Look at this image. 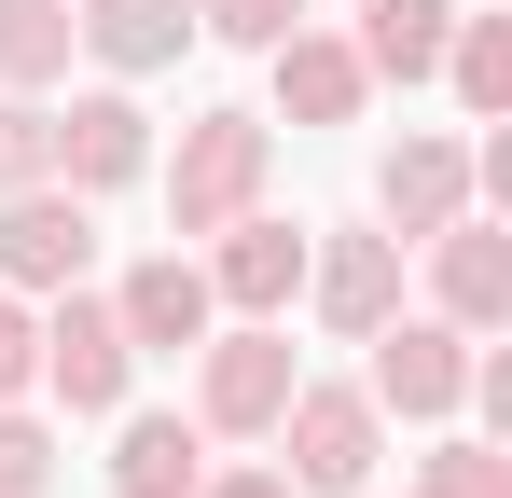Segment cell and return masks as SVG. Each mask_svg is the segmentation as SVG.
I'll use <instances>...</instances> for the list:
<instances>
[{"label": "cell", "instance_id": "cell-7", "mask_svg": "<svg viewBox=\"0 0 512 498\" xmlns=\"http://www.w3.org/2000/svg\"><path fill=\"white\" fill-rule=\"evenodd\" d=\"M291 291H305V222L236 208V222L208 236V305H236V319H291Z\"/></svg>", "mask_w": 512, "mask_h": 498}, {"label": "cell", "instance_id": "cell-21", "mask_svg": "<svg viewBox=\"0 0 512 498\" xmlns=\"http://www.w3.org/2000/svg\"><path fill=\"white\" fill-rule=\"evenodd\" d=\"M42 485H56V429L28 402H0V498H42Z\"/></svg>", "mask_w": 512, "mask_h": 498}, {"label": "cell", "instance_id": "cell-5", "mask_svg": "<svg viewBox=\"0 0 512 498\" xmlns=\"http://www.w3.org/2000/svg\"><path fill=\"white\" fill-rule=\"evenodd\" d=\"M360 346H374V374H360V388H374V415L443 429V415L471 402V332H457V319H402V305H388Z\"/></svg>", "mask_w": 512, "mask_h": 498}, {"label": "cell", "instance_id": "cell-12", "mask_svg": "<svg viewBox=\"0 0 512 498\" xmlns=\"http://www.w3.org/2000/svg\"><path fill=\"white\" fill-rule=\"evenodd\" d=\"M111 319H125V346H139V360H153V346H194V332L222 319V305H208V263H194V249H153V263H125V291H111Z\"/></svg>", "mask_w": 512, "mask_h": 498}, {"label": "cell", "instance_id": "cell-1", "mask_svg": "<svg viewBox=\"0 0 512 498\" xmlns=\"http://www.w3.org/2000/svg\"><path fill=\"white\" fill-rule=\"evenodd\" d=\"M277 471L305 498H360L374 485V457H388V415H374V388H319V374H291V402H277Z\"/></svg>", "mask_w": 512, "mask_h": 498}, {"label": "cell", "instance_id": "cell-17", "mask_svg": "<svg viewBox=\"0 0 512 498\" xmlns=\"http://www.w3.org/2000/svg\"><path fill=\"white\" fill-rule=\"evenodd\" d=\"M443 83H457V111H471V125H499V111H512V14H457Z\"/></svg>", "mask_w": 512, "mask_h": 498}, {"label": "cell", "instance_id": "cell-11", "mask_svg": "<svg viewBox=\"0 0 512 498\" xmlns=\"http://www.w3.org/2000/svg\"><path fill=\"white\" fill-rule=\"evenodd\" d=\"M70 42H84L111 83H153V70H180V42H194V0H70Z\"/></svg>", "mask_w": 512, "mask_h": 498}, {"label": "cell", "instance_id": "cell-25", "mask_svg": "<svg viewBox=\"0 0 512 498\" xmlns=\"http://www.w3.org/2000/svg\"><path fill=\"white\" fill-rule=\"evenodd\" d=\"M360 498H374V485H360Z\"/></svg>", "mask_w": 512, "mask_h": 498}, {"label": "cell", "instance_id": "cell-10", "mask_svg": "<svg viewBox=\"0 0 512 498\" xmlns=\"http://www.w3.org/2000/svg\"><path fill=\"white\" fill-rule=\"evenodd\" d=\"M305 305H319V332H360L402 305V236H305Z\"/></svg>", "mask_w": 512, "mask_h": 498}, {"label": "cell", "instance_id": "cell-3", "mask_svg": "<svg viewBox=\"0 0 512 498\" xmlns=\"http://www.w3.org/2000/svg\"><path fill=\"white\" fill-rule=\"evenodd\" d=\"M263 166H277V125L263 111H194L167 153V222L180 236H222L236 208H263Z\"/></svg>", "mask_w": 512, "mask_h": 498}, {"label": "cell", "instance_id": "cell-14", "mask_svg": "<svg viewBox=\"0 0 512 498\" xmlns=\"http://www.w3.org/2000/svg\"><path fill=\"white\" fill-rule=\"evenodd\" d=\"M374 208H388V236L416 249L429 222H457V208H471V153H457V139H429V125H402V153L374 166Z\"/></svg>", "mask_w": 512, "mask_h": 498}, {"label": "cell", "instance_id": "cell-6", "mask_svg": "<svg viewBox=\"0 0 512 498\" xmlns=\"http://www.w3.org/2000/svg\"><path fill=\"white\" fill-rule=\"evenodd\" d=\"M97 263V194H70V180H28V194H0V291H70Z\"/></svg>", "mask_w": 512, "mask_h": 498}, {"label": "cell", "instance_id": "cell-15", "mask_svg": "<svg viewBox=\"0 0 512 498\" xmlns=\"http://www.w3.org/2000/svg\"><path fill=\"white\" fill-rule=\"evenodd\" d=\"M194 485H208V429H194V415H125L111 498H194Z\"/></svg>", "mask_w": 512, "mask_h": 498}, {"label": "cell", "instance_id": "cell-16", "mask_svg": "<svg viewBox=\"0 0 512 498\" xmlns=\"http://www.w3.org/2000/svg\"><path fill=\"white\" fill-rule=\"evenodd\" d=\"M457 42V0H360V70L374 83H429Z\"/></svg>", "mask_w": 512, "mask_h": 498}, {"label": "cell", "instance_id": "cell-2", "mask_svg": "<svg viewBox=\"0 0 512 498\" xmlns=\"http://www.w3.org/2000/svg\"><path fill=\"white\" fill-rule=\"evenodd\" d=\"M291 374H305V360H291V332L277 319H208L194 332V429H208V443H263V429H277V402H291Z\"/></svg>", "mask_w": 512, "mask_h": 498}, {"label": "cell", "instance_id": "cell-4", "mask_svg": "<svg viewBox=\"0 0 512 498\" xmlns=\"http://www.w3.org/2000/svg\"><path fill=\"white\" fill-rule=\"evenodd\" d=\"M42 388L70 415H125V388H139V346H125V319H111V291H42Z\"/></svg>", "mask_w": 512, "mask_h": 498}, {"label": "cell", "instance_id": "cell-8", "mask_svg": "<svg viewBox=\"0 0 512 498\" xmlns=\"http://www.w3.org/2000/svg\"><path fill=\"white\" fill-rule=\"evenodd\" d=\"M56 180L70 194H125V180H153V111L125 97V83H97L56 111Z\"/></svg>", "mask_w": 512, "mask_h": 498}, {"label": "cell", "instance_id": "cell-9", "mask_svg": "<svg viewBox=\"0 0 512 498\" xmlns=\"http://www.w3.org/2000/svg\"><path fill=\"white\" fill-rule=\"evenodd\" d=\"M429 319H457V332H499L512 319V236L499 222H471V208H457V222H429Z\"/></svg>", "mask_w": 512, "mask_h": 498}, {"label": "cell", "instance_id": "cell-19", "mask_svg": "<svg viewBox=\"0 0 512 498\" xmlns=\"http://www.w3.org/2000/svg\"><path fill=\"white\" fill-rule=\"evenodd\" d=\"M416 498H512V457H499V443H429Z\"/></svg>", "mask_w": 512, "mask_h": 498}, {"label": "cell", "instance_id": "cell-23", "mask_svg": "<svg viewBox=\"0 0 512 498\" xmlns=\"http://www.w3.org/2000/svg\"><path fill=\"white\" fill-rule=\"evenodd\" d=\"M194 28H208V42H277V28H305V0H194Z\"/></svg>", "mask_w": 512, "mask_h": 498}, {"label": "cell", "instance_id": "cell-13", "mask_svg": "<svg viewBox=\"0 0 512 498\" xmlns=\"http://www.w3.org/2000/svg\"><path fill=\"white\" fill-rule=\"evenodd\" d=\"M263 56H277V111H291V125H360V97H374L360 42H333V28H277Z\"/></svg>", "mask_w": 512, "mask_h": 498}, {"label": "cell", "instance_id": "cell-18", "mask_svg": "<svg viewBox=\"0 0 512 498\" xmlns=\"http://www.w3.org/2000/svg\"><path fill=\"white\" fill-rule=\"evenodd\" d=\"M70 70V0H0V97H42Z\"/></svg>", "mask_w": 512, "mask_h": 498}, {"label": "cell", "instance_id": "cell-24", "mask_svg": "<svg viewBox=\"0 0 512 498\" xmlns=\"http://www.w3.org/2000/svg\"><path fill=\"white\" fill-rule=\"evenodd\" d=\"M194 498H305V485H291V471H208Z\"/></svg>", "mask_w": 512, "mask_h": 498}, {"label": "cell", "instance_id": "cell-20", "mask_svg": "<svg viewBox=\"0 0 512 498\" xmlns=\"http://www.w3.org/2000/svg\"><path fill=\"white\" fill-rule=\"evenodd\" d=\"M28 180H56V111L42 97H0V194H28Z\"/></svg>", "mask_w": 512, "mask_h": 498}, {"label": "cell", "instance_id": "cell-22", "mask_svg": "<svg viewBox=\"0 0 512 498\" xmlns=\"http://www.w3.org/2000/svg\"><path fill=\"white\" fill-rule=\"evenodd\" d=\"M28 388H42V305L0 291V402H28Z\"/></svg>", "mask_w": 512, "mask_h": 498}]
</instances>
